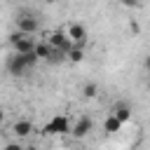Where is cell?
I'll return each mask as SVG.
<instances>
[{"mask_svg": "<svg viewBox=\"0 0 150 150\" xmlns=\"http://www.w3.org/2000/svg\"><path fill=\"white\" fill-rule=\"evenodd\" d=\"M73 150H84V148H73Z\"/></svg>", "mask_w": 150, "mask_h": 150, "instance_id": "obj_22", "label": "cell"}, {"mask_svg": "<svg viewBox=\"0 0 150 150\" xmlns=\"http://www.w3.org/2000/svg\"><path fill=\"white\" fill-rule=\"evenodd\" d=\"M120 129H122V122H120L115 115H108V117L103 120V131H105L108 136H115Z\"/></svg>", "mask_w": 150, "mask_h": 150, "instance_id": "obj_10", "label": "cell"}, {"mask_svg": "<svg viewBox=\"0 0 150 150\" xmlns=\"http://www.w3.org/2000/svg\"><path fill=\"white\" fill-rule=\"evenodd\" d=\"M14 26L19 33H26V35H35L40 30V19L35 14H19L14 19Z\"/></svg>", "mask_w": 150, "mask_h": 150, "instance_id": "obj_3", "label": "cell"}, {"mask_svg": "<svg viewBox=\"0 0 150 150\" xmlns=\"http://www.w3.org/2000/svg\"><path fill=\"white\" fill-rule=\"evenodd\" d=\"M35 56L40 59V61H47V56L52 54V45L47 42V40H42V42H35Z\"/></svg>", "mask_w": 150, "mask_h": 150, "instance_id": "obj_11", "label": "cell"}, {"mask_svg": "<svg viewBox=\"0 0 150 150\" xmlns=\"http://www.w3.org/2000/svg\"><path fill=\"white\" fill-rule=\"evenodd\" d=\"M91 129H94V120H91L89 115H80V117L70 124V136H75V138H84V136H89Z\"/></svg>", "mask_w": 150, "mask_h": 150, "instance_id": "obj_5", "label": "cell"}, {"mask_svg": "<svg viewBox=\"0 0 150 150\" xmlns=\"http://www.w3.org/2000/svg\"><path fill=\"white\" fill-rule=\"evenodd\" d=\"M143 68H145V73L150 75V54H148V56L143 59Z\"/></svg>", "mask_w": 150, "mask_h": 150, "instance_id": "obj_17", "label": "cell"}, {"mask_svg": "<svg viewBox=\"0 0 150 150\" xmlns=\"http://www.w3.org/2000/svg\"><path fill=\"white\" fill-rule=\"evenodd\" d=\"M30 134H33V122H30V120L21 117V120H16V122L12 124V136H14L16 141H21V138H28Z\"/></svg>", "mask_w": 150, "mask_h": 150, "instance_id": "obj_8", "label": "cell"}, {"mask_svg": "<svg viewBox=\"0 0 150 150\" xmlns=\"http://www.w3.org/2000/svg\"><path fill=\"white\" fill-rule=\"evenodd\" d=\"M110 115H115L122 124L124 122H129L131 120V115H134V110H131V105L129 103H124V101H120V103H115L112 105V110H110Z\"/></svg>", "mask_w": 150, "mask_h": 150, "instance_id": "obj_9", "label": "cell"}, {"mask_svg": "<svg viewBox=\"0 0 150 150\" xmlns=\"http://www.w3.org/2000/svg\"><path fill=\"white\" fill-rule=\"evenodd\" d=\"M70 117L66 115H54L49 120V124L45 127V134H52V136H68L70 134Z\"/></svg>", "mask_w": 150, "mask_h": 150, "instance_id": "obj_2", "label": "cell"}, {"mask_svg": "<svg viewBox=\"0 0 150 150\" xmlns=\"http://www.w3.org/2000/svg\"><path fill=\"white\" fill-rule=\"evenodd\" d=\"M66 35L70 38L73 45H80V47H84V42H87V38H89L87 28H84L82 23H77V21H73V23L66 26Z\"/></svg>", "mask_w": 150, "mask_h": 150, "instance_id": "obj_6", "label": "cell"}, {"mask_svg": "<svg viewBox=\"0 0 150 150\" xmlns=\"http://www.w3.org/2000/svg\"><path fill=\"white\" fill-rule=\"evenodd\" d=\"M42 2H47V5H52V2H56V0H42Z\"/></svg>", "mask_w": 150, "mask_h": 150, "instance_id": "obj_21", "label": "cell"}, {"mask_svg": "<svg viewBox=\"0 0 150 150\" xmlns=\"http://www.w3.org/2000/svg\"><path fill=\"white\" fill-rule=\"evenodd\" d=\"M96 96H98V84H96V82H84V84H82V98L94 101Z\"/></svg>", "mask_w": 150, "mask_h": 150, "instance_id": "obj_13", "label": "cell"}, {"mask_svg": "<svg viewBox=\"0 0 150 150\" xmlns=\"http://www.w3.org/2000/svg\"><path fill=\"white\" fill-rule=\"evenodd\" d=\"M145 89L150 91V75H148V80H145Z\"/></svg>", "mask_w": 150, "mask_h": 150, "instance_id": "obj_19", "label": "cell"}, {"mask_svg": "<svg viewBox=\"0 0 150 150\" xmlns=\"http://www.w3.org/2000/svg\"><path fill=\"white\" fill-rule=\"evenodd\" d=\"M28 70H30V66L26 63V56L23 54L12 52V56H7V73L12 77H23Z\"/></svg>", "mask_w": 150, "mask_h": 150, "instance_id": "obj_4", "label": "cell"}, {"mask_svg": "<svg viewBox=\"0 0 150 150\" xmlns=\"http://www.w3.org/2000/svg\"><path fill=\"white\" fill-rule=\"evenodd\" d=\"M23 150H38V148H33V145H26V148H23Z\"/></svg>", "mask_w": 150, "mask_h": 150, "instance_id": "obj_20", "label": "cell"}, {"mask_svg": "<svg viewBox=\"0 0 150 150\" xmlns=\"http://www.w3.org/2000/svg\"><path fill=\"white\" fill-rule=\"evenodd\" d=\"M2 120H5V110L0 108V124H2Z\"/></svg>", "mask_w": 150, "mask_h": 150, "instance_id": "obj_18", "label": "cell"}, {"mask_svg": "<svg viewBox=\"0 0 150 150\" xmlns=\"http://www.w3.org/2000/svg\"><path fill=\"white\" fill-rule=\"evenodd\" d=\"M2 150H23V145H21L19 141H9V143H7Z\"/></svg>", "mask_w": 150, "mask_h": 150, "instance_id": "obj_15", "label": "cell"}, {"mask_svg": "<svg viewBox=\"0 0 150 150\" xmlns=\"http://www.w3.org/2000/svg\"><path fill=\"white\" fill-rule=\"evenodd\" d=\"M9 45H12V52H16V54H28V52L35 49L33 35H26V33H19V30L9 33Z\"/></svg>", "mask_w": 150, "mask_h": 150, "instance_id": "obj_1", "label": "cell"}, {"mask_svg": "<svg viewBox=\"0 0 150 150\" xmlns=\"http://www.w3.org/2000/svg\"><path fill=\"white\" fill-rule=\"evenodd\" d=\"M120 5H122V7H138L141 0H120Z\"/></svg>", "mask_w": 150, "mask_h": 150, "instance_id": "obj_16", "label": "cell"}, {"mask_svg": "<svg viewBox=\"0 0 150 150\" xmlns=\"http://www.w3.org/2000/svg\"><path fill=\"white\" fill-rule=\"evenodd\" d=\"M63 61H66V52L52 47V54L47 56V63H63Z\"/></svg>", "mask_w": 150, "mask_h": 150, "instance_id": "obj_14", "label": "cell"}, {"mask_svg": "<svg viewBox=\"0 0 150 150\" xmlns=\"http://www.w3.org/2000/svg\"><path fill=\"white\" fill-rule=\"evenodd\" d=\"M45 40H47L54 49H61V52H68V49L73 47V42H70V38L66 35V30H52Z\"/></svg>", "mask_w": 150, "mask_h": 150, "instance_id": "obj_7", "label": "cell"}, {"mask_svg": "<svg viewBox=\"0 0 150 150\" xmlns=\"http://www.w3.org/2000/svg\"><path fill=\"white\" fill-rule=\"evenodd\" d=\"M84 59V47H80V45H73L68 52H66V61H73V63H80Z\"/></svg>", "mask_w": 150, "mask_h": 150, "instance_id": "obj_12", "label": "cell"}]
</instances>
